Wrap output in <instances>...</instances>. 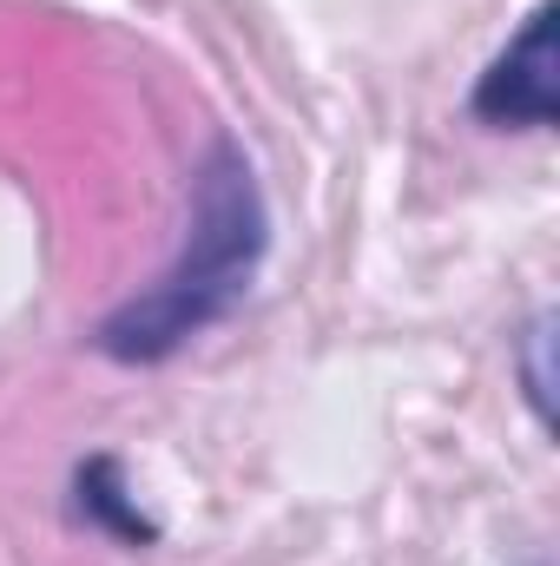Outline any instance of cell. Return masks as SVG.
Wrapping results in <instances>:
<instances>
[{"label":"cell","mask_w":560,"mask_h":566,"mask_svg":"<svg viewBox=\"0 0 560 566\" xmlns=\"http://www.w3.org/2000/svg\"><path fill=\"white\" fill-rule=\"evenodd\" d=\"M560 7L541 0L528 13V27L508 40V53H495V66L475 80V119L488 126H515V133H548L560 119V53H554Z\"/></svg>","instance_id":"obj_2"},{"label":"cell","mask_w":560,"mask_h":566,"mask_svg":"<svg viewBox=\"0 0 560 566\" xmlns=\"http://www.w3.org/2000/svg\"><path fill=\"white\" fill-rule=\"evenodd\" d=\"M126 488H120V468L113 461H93V468H80V507H93L100 521H113L126 541H152V521H139L126 501H120Z\"/></svg>","instance_id":"obj_3"},{"label":"cell","mask_w":560,"mask_h":566,"mask_svg":"<svg viewBox=\"0 0 560 566\" xmlns=\"http://www.w3.org/2000/svg\"><path fill=\"white\" fill-rule=\"evenodd\" d=\"M265 244H271L265 191H258L245 151L231 139H218L211 158L198 165L191 238H185L178 264L145 296L120 303L100 323V349L113 363H165V356H178L191 336H205L218 316H231L245 303V290L265 264Z\"/></svg>","instance_id":"obj_1"},{"label":"cell","mask_w":560,"mask_h":566,"mask_svg":"<svg viewBox=\"0 0 560 566\" xmlns=\"http://www.w3.org/2000/svg\"><path fill=\"white\" fill-rule=\"evenodd\" d=\"M548 336H554V316H541L535 329H528V396H535V416L548 422Z\"/></svg>","instance_id":"obj_4"}]
</instances>
